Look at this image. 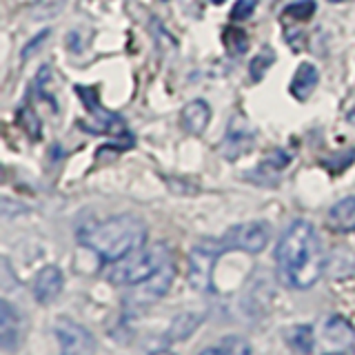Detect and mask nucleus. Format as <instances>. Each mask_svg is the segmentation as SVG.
I'll use <instances>...</instances> for the list:
<instances>
[{"mask_svg": "<svg viewBox=\"0 0 355 355\" xmlns=\"http://www.w3.org/2000/svg\"><path fill=\"white\" fill-rule=\"evenodd\" d=\"M275 262L277 275L286 286L297 291L313 286L324 271V251L315 227L306 220H295L277 242Z\"/></svg>", "mask_w": 355, "mask_h": 355, "instance_id": "1", "label": "nucleus"}, {"mask_svg": "<svg viewBox=\"0 0 355 355\" xmlns=\"http://www.w3.org/2000/svg\"><path fill=\"white\" fill-rule=\"evenodd\" d=\"M80 242L111 264L144 247L147 225L133 214H120L85 229L80 233Z\"/></svg>", "mask_w": 355, "mask_h": 355, "instance_id": "2", "label": "nucleus"}, {"mask_svg": "<svg viewBox=\"0 0 355 355\" xmlns=\"http://www.w3.org/2000/svg\"><path fill=\"white\" fill-rule=\"evenodd\" d=\"M166 262H171L169 249L164 244H153V247H142L129 253L127 258L118 262H111L105 275L109 282L118 286H136L158 273Z\"/></svg>", "mask_w": 355, "mask_h": 355, "instance_id": "3", "label": "nucleus"}, {"mask_svg": "<svg viewBox=\"0 0 355 355\" xmlns=\"http://www.w3.org/2000/svg\"><path fill=\"white\" fill-rule=\"evenodd\" d=\"M222 240H200L189 253V284L196 291H211L214 282V266L218 258L225 253Z\"/></svg>", "mask_w": 355, "mask_h": 355, "instance_id": "4", "label": "nucleus"}, {"mask_svg": "<svg viewBox=\"0 0 355 355\" xmlns=\"http://www.w3.org/2000/svg\"><path fill=\"white\" fill-rule=\"evenodd\" d=\"M271 240V227L262 220L255 222H242V225L231 227L222 242H225V249H236L244 253H260L266 249V244Z\"/></svg>", "mask_w": 355, "mask_h": 355, "instance_id": "5", "label": "nucleus"}, {"mask_svg": "<svg viewBox=\"0 0 355 355\" xmlns=\"http://www.w3.org/2000/svg\"><path fill=\"white\" fill-rule=\"evenodd\" d=\"M55 338L60 342V355H94L96 353V340L83 324L69 320L58 318L53 324Z\"/></svg>", "mask_w": 355, "mask_h": 355, "instance_id": "6", "label": "nucleus"}, {"mask_svg": "<svg viewBox=\"0 0 355 355\" xmlns=\"http://www.w3.org/2000/svg\"><path fill=\"white\" fill-rule=\"evenodd\" d=\"M255 147V131L242 116H233L227 125V133L222 138L220 153L225 160H238Z\"/></svg>", "mask_w": 355, "mask_h": 355, "instance_id": "7", "label": "nucleus"}, {"mask_svg": "<svg viewBox=\"0 0 355 355\" xmlns=\"http://www.w3.org/2000/svg\"><path fill=\"white\" fill-rule=\"evenodd\" d=\"M78 94L83 96L85 107L92 111V125L87 129H92L96 133H109V136H116V133H127L125 122L120 120V116L111 114L105 107H100L98 98H96V89H87V87H78Z\"/></svg>", "mask_w": 355, "mask_h": 355, "instance_id": "8", "label": "nucleus"}, {"mask_svg": "<svg viewBox=\"0 0 355 355\" xmlns=\"http://www.w3.org/2000/svg\"><path fill=\"white\" fill-rule=\"evenodd\" d=\"M173 275H175V269H173V260H171V262H166L158 273L151 275L149 280L136 284V288H133L129 295V302L138 304V306L153 304L155 300H160L166 291H169Z\"/></svg>", "mask_w": 355, "mask_h": 355, "instance_id": "9", "label": "nucleus"}, {"mask_svg": "<svg viewBox=\"0 0 355 355\" xmlns=\"http://www.w3.org/2000/svg\"><path fill=\"white\" fill-rule=\"evenodd\" d=\"M22 333H25V320H22L20 311L9 300H3L0 302V344H3V349H18Z\"/></svg>", "mask_w": 355, "mask_h": 355, "instance_id": "10", "label": "nucleus"}, {"mask_svg": "<svg viewBox=\"0 0 355 355\" xmlns=\"http://www.w3.org/2000/svg\"><path fill=\"white\" fill-rule=\"evenodd\" d=\"M62 284H64V277L58 266L55 264L42 266L36 275V280H33V297H36L40 304H49L60 295Z\"/></svg>", "mask_w": 355, "mask_h": 355, "instance_id": "11", "label": "nucleus"}, {"mask_svg": "<svg viewBox=\"0 0 355 355\" xmlns=\"http://www.w3.org/2000/svg\"><path fill=\"white\" fill-rule=\"evenodd\" d=\"M209 120H211V107L202 98L187 103L180 111V125L189 136H200V133H205V129L209 127Z\"/></svg>", "mask_w": 355, "mask_h": 355, "instance_id": "12", "label": "nucleus"}, {"mask_svg": "<svg viewBox=\"0 0 355 355\" xmlns=\"http://www.w3.org/2000/svg\"><path fill=\"white\" fill-rule=\"evenodd\" d=\"M327 225L336 233H353L355 231V196L342 198L327 214Z\"/></svg>", "mask_w": 355, "mask_h": 355, "instance_id": "13", "label": "nucleus"}, {"mask_svg": "<svg viewBox=\"0 0 355 355\" xmlns=\"http://www.w3.org/2000/svg\"><path fill=\"white\" fill-rule=\"evenodd\" d=\"M320 83V71L315 64L311 62H302L297 67V71L291 80V96L295 100H306L311 94L315 92V87Z\"/></svg>", "mask_w": 355, "mask_h": 355, "instance_id": "14", "label": "nucleus"}, {"mask_svg": "<svg viewBox=\"0 0 355 355\" xmlns=\"http://www.w3.org/2000/svg\"><path fill=\"white\" fill-rule=\"evenodd\" d=\"M324 338L329 344L338 349H353L355 347V329L351 327L349 320L344 318H331L324 327Z\"/></svg>", "mask_w": 355, "mask_h": 355, "instance_id": "15", "label": "nucleus"}, {"mask_svg": "<svg viewBox=\"0 0 355 355\" xmlns=\"http://www.w3.org/2000/svg\"><path fill=\"white\" fill-rule=\"evenodd\" d=\"M286 340L297 353H302V355H309L315 347L313 331H311V327H306V324L304 327H293L291 331L286 333Z\"/></svg>", "mask_w": 355, "mask_h": 355, "instance_id": "16", "label": "nucleus"}, {"mask_svg": "<svg viewBox=\"0 0 355 355\" xmlns=\"http://www.w3.org/2000/svg\"><path fill=\"white\" fill-rule=\"evenodd\" d=\"M288 162H291V155H288V151H284V149H273L266 158L260 162V166L255 171L258 173H282L286 166H288Z\"/></svg>", "mask_w": 355, "mask_h": 355, "instance_id": "17", "label": "nucleus"}, {"mask_svg": "<svg viewBox=\"0 0 355 355\" xmlns=\"http://www.w3.org/2000/svg\"><path fill=\"white\" fill-rule=\"evenodd\" d=\"M273 60H275L273 49H262L258 55H255V58L251 60V64H249V76H251V80H253V83H260L262 78L266 76V71L271 69Z\"/></svg>", "mask_w": 355, "mask_h": 355, "instance_id": "18", "label": "nucleus"}, {"mask_svg": "<svg viewBox=\"0 0 355 355\" xmlns=\"http://www.w3.org/2000/svg\"><path fill=\"white\" fill-rule=\"evenodd\" d=\"M67 0H36V5H33V18L36 20H47L51 16H58L60 9L64 7Z\"/></svg>", "mask_w": 355, "mask_h": 355, "instance_id": "19", "label": "nucleus"}, {"mask_svg": "<svg viewBox=\"0 0 355 355\" xmlns=\"http://www.w3.org/2000/svg\"><path fill=\"white\" fill-rule=\"evenodd\" d=\"M53 83V71L49 69L47 64H42L40 67V71H38V76H36V92H38V96L40 98H47V103H51L53 107H55V98H51L49 94H47V87Z\"/></svg>", "mask_w": 355, "mask_h": 355, "instance_id": "20", "label": "nucleus"}, {"mask_svg": "<svg viewBox=\"0 0 355 355\" xmlns=\"http://www.w3.org/2000/svg\"><path fill=\"white\" fill-rule=\"evenodd\" d=\"M286 16H291L295 20H309L311 16L315 14V3L313 0H302V3H293L284 9Z\"/></svg>", "mask_w": 355, "mask_h": 355, "instance_id": "21", "label": "nucleus"}, {"mask_svg": "<svg viewBox=\"0 0 355 355\" xmlns=\"http://www.w3.org/2000/svg\"><path fill=\"white\" fill-rule=\"evenodd\" d=\"M220 349L225 351L227 355H251V347L242 338H225L220 344Z\"/></svg>", "mask_w": 355, "mask_h": 355, "instance_id": "22", "label": "nucleus"}, {"mask_svg": "<svg viewBox=\"0 0 355 355\" xmlns=\"http://www.w3.org/2000/svg\"><path fill=\"white\" fill-rule=\"evenodd\" d=\"M255 9V0H236L231 11V18L233 20H247Z\"/></svg>", "mask_w": 355, "mask_h": 355, "instance_id": "23", "label": "nucleus"}, {"mask_svg": "<svg viewBox=\"0 0 355 355\" xmlns=\"http://www.w3.org/2000/svg\"><path fill=\"white\" fill-rule=\"evenodd\" d=\"M47 38H49V29H44V31H40V33H38V36H36V38H33V40H29V42H27V47H25V49H22V58H25V60H27V58H29V55H31L33 51H38V49H40V44H42L44 40H47Z\"/></svg>", "mask_w": 355, "mask_h": 355, "instance_id": "24", "label": "nucleus"}, {"mask_svg": "<svg viewBox=\"0 0 355 355\" xmlns=\"http://www.w3.org/2000/svg\"><path fill=\"white\" fill-rule=\"evenodd\" d=\"M198 355H227V353L218 347V349H205V351H200Z\"/></svg>", "mask_w": 355, "mask_h": 355, "instance_id": "25", "label": "nucleus"}, {"mask_svg": "<svg viewBox=\"0 0 355 355\" xmlns=\"http://www.w3.org/2000/svg\"><path fill=\"white\" fill-rule=\"evenodd\" d=\"M329 3H347V0H329Z\"/></svg>", "mask_w": 355, "mask_h": 355, "instance_id": "26", "label": "nucleus"}, {"mask_svg": "<svg viewBox=\"0 0 355 355\" xmlns=\"http://www.w3.org/2000/svg\"><path fill=\"white\" fill-rule=\"evenodd\" d=\"M211 3H216V5H220V3H222V0H211Z\"/></svg>", "mask_w": 355, "mask_h": 355, "instance_id": "27", "label": "nucleus"}, {"mask_svg": "<svg viewBox=\"0 0 355 355\" xmlns=\"http://www.w3.org/2000/svg\"><path fill=\"white\" fill-rule=\"evenodd\" d=\"M329 355H344V353H329Z\"/></svg>", "mask_w": 355, "mask_h": 355, "instance_id": "28", "label": "nucleus"}]
</instances>
